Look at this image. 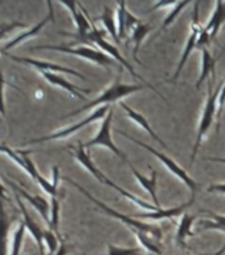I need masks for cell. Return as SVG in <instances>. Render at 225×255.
<instances>
[{"label": "cell", "mask_w": 225, "mask_h": 255, "mask_svg": "<svg viewBox=\"0 0 225 255\" xmlns=\"http://www.w3.org/2000/svg\"><path fill=\"white\" fill-rule=\"evenodd\" d=\"M68 182L73 185L75 189H78L81 193H82L86 198H89L91 202H94L95 206H98L99 209L102 211H105L107 215H110L113 218L118 219L121 222L127 226L133 231V234L135 235V238L139 242V245L145 249V250L150 251L152 254L160 255L162 254V247H160V242H162V237H163V231L162 229L156 225H150V223H145L142 221H138L134 217H129L126 214H122V213H119V211L114 210V209H111L110 206H107L103 202H101L99 199H97L95 197L89 193L86 189H83L81 185L78 183H75L73 179L71 178H65Z\"/></svg>", "instance_id": "1"}, {"label": "cell", "mask_w": 225, "mask_h": 255, "mask_svg": "<svg viewBox=\"0 0 225 255\" xmlns=\"http://www.w3.org/2000/svg\"><path fill=\"white\" fill-rule=\"evenodd\" d=\"M214 83L215 79H210L208 80V84H207L208 96H207L206 105H204V109H203L202 112V117H200V121H199L198 131H196V139H195L194 147H192V154H191V165H194L195 158L198 157L200 146H202L203 139H204L207 133L210 131V129L212 128V125H214L215 119L218 117V101L224 81L215 89V92Z\"/></svg>", "instance_id": "2"}, {"label": "cell", "mask_w": 225, "mask_h": 255, "mask_svg": "<svg viewBox=\"0 0 225 255\" xmlns=\"http://www.w3.org/2000/svg\"><path fill=\"white\" fill-rule=\"evenodd\" d=\"M145 88H149L145 84H138V85H134V84H125L121 81V76L117 77L114 83L111 84L110 87L105 89V91L101 93V95L97 97V99L91 100L89 103H86V105L82 108H79L77 111L71 112L69 115H67L65 117H72V116L79 115L81 112H85L87 109H93L95 107H99V105H109L111 103H117V101H122V99L127 97V96L133 95L135 92L142 91Z\"/></svg>", "instance_id": "3"}, {"label": "cell", "mask_w": 225, "mask_h": 255, "mask_svg": "<svg viewBox=\"0 0 225 255\" xmlns=\"http://www.w3.org/2000/svg\"><path fill=\"white\" fill-rule=\"evenodd\" d=\"M81 41H90V43H94L95 45H98L99 48H101V51L105 52L109 57H111V59L114 60V61H118L119 64H122L123 67L126 68L127 71L130 72V75H133V77L134 79H138L141 83H143L145 85H147V87L150 88L151 91H154L155 93L158 96H160L164 101H166V99L163 97L162 93L156 89V88L154 87V85H151L150 83H147L146 80L143 79V77H141L139 75H137V72L134 71V68L131 67V64H129L126 61V59L123 57L122 55H121V52L118 51V48L115 47V45H113V44L110 43V41H107L106 39H105V33H103L102 31H99L98 28L95 27L94 24H93V28H91V31L89 32V33H86V35L83 36V37H81Z\"/></svg>", "instance_id": "4"}, {"label": "cell", "mask_w": 225, "mask_h": 255, "mask_svg": "<svg viewBox=\"0 0 225 255\" xmlns=\"http://www.w3.org/2000/svg\"><path fill=\"white\" fill-rule=\"evenodd\" d=\"M0 153L5 154L9 159H12L16 165H19L23 170H25L28 174L31 175L32 178L35 179L36 182L39 183L41 189H43L45 193L51 195V197H57L59 195V189H56L53 185H52L51 181H48L47 178H44L43 175L40 174L37 167L35 166V163L32 162V159L29 158V151L27 150H13L7 145L4 143H0Z\"/></svg>", "instance_id": "5"}, {"label": "cell", "mask_w": 225, "mask_h": 255, "mask_svg": "<svg viewBox=\"0 0 225 255\" xmlns=\"http://www.w3.org/2000/svg\"><path fill=\"white\" fill-rule=\"evenodd\" d=\"M41 49H45V51H56L60 52V53L77 56V57H81V59L87 60V61H91V63L105 68L114 65V60L109 57L105 52H102L101 49H95V48L85 47V45L77 48L68 47V45H37V47L31 48V51H41Z\"/></svg>", "instance_id": "6"}, {"label": "cell", "mask_w": 225, "mask_h": 255, "mask_svg": "<svg viewBox=\"0 0 225 255\" xmlns=\"http://www.w3.org/2000/svg\"><path fill=\"white\" fill-rule=\"evenodd\" d=\"M118 133H119V134L125 135L126 138H129V139H130V141H133V142H134V143L139 145V146H142L143 149H146L147 151H150L151 154L155 155V157H156V158H158L159 161H160V162H162L163 165H164V166H166L167 170L171 171V173H172V174H174L175 177H178V178L180 179L182 182H184V185H186V186L188 187V189H190V190L192 191V193H194V194H195V191H196V189H198V183H196V181H194V178H191L190 175L187 174V171L184 170V169H182V167L179 166L178 163L175 162L174 159L170 158V157L164 154V153H160V151L155 150L154 147L150 146V145H147V143L142 142V141H139V139L134 138V137H131V135L127 134L126 131L119 130Z\"/></svg>", "instance_id": "7"}, {"label": "cell", "mask_w": 225, "mask_h": 255, "mask_svg": "<svg viewBox=\"0 0 225 255\" xmlns=\"http://www.w3.org/2000/svg\"><path fill=\"white\" fill-rule=\"evenodd\" d=\"M110 111L111 109L109 105L97 108L95 111H93V113H91V115H89L87 117L82 119L77 124H73V125H71V127L64 128V129H61V130L55 131V133H52V134L44 135V137H40V138L29 139V141L27 142V145H32V143L48 142V141H55V139L67 138V137H69V135H72V134H75V131H78L79 129H82V128H85L86 125H89V124L94 123V121H98V120H103Z\"/></svg>", "instance_id": "8"}, {"label": "cell", "mask_w": 225, "mask_h": 255, "mask_svg": "<svg viewBox=\"0 0 225 255\" xmlns=\"http://www.w3.org/2000/svg\"><path fill=\"white\" fill-rule=\"evenodd\" d=\"M199 7H200V3L199 1H195L194 3V12H192V20H191V27H190V35H188V39H187L186 47H184V51L182 53V57H180V61H179L178 67H176V71H175L174 76L171 77V83H175L176 80L179 79V76L182 73L183 68L186 65V63L190 59L191 53L198 48V40L199 36H200V32L203 31V25L199 21Z\"/></svg>", "instance_id": "9"}, {"label": "cell", "mask_w": 225, "mask_h": 255, "mask_svg": "<svg viewBox=\"0 0 225 255\" xmlns=\"http://www.w3.org/2000/svg\"><path fill=\"white\" fill-rule=\"evenodd\" d=\"M111 121H113V111L109 112L106 117L102 120L99 131L94 135V138H91L89 142L83 143V146H85V149H90V147L95 146L106 147V149H109L110 151H113L118 158L122 159L123 162H126L127 165H130L129 159H127V155L125 154L114 142H113V138H111Z\"/></svg>", "instance_id": "10"}, {"label": "cell", "mask_w": 225, "mask_h": 255, "mask_svg": "<svg viewBox=\"0 0 225 255\" xmlns=\"http://www.w3.org/2000/svg\"><path fill=\"white\" fill-rule=\"evenodd\" d=\"M61 5L65 7L72 15V19L75 21V27H77V33H68V32H61V35L69 36L73 39L79 40L81 37L89 33L93 28V23H90V17L87 16V12L85 11V8L77 1H71V3H64L61 1Z\"/></svg>", "instance_id": "11"}, {"label": "cell", "mask_w": 225, "mask_h": 255, "mask_svg": "<svg viewBox=\"0 0 225 255\" xmlns=\"http://www.w3.org/2000/svg\"><path fill=\"white\" fill-rule=\"evenodd\" d=\"M4 56H7L11 60L16 61L19 64H24V65H29V67L35 68L39 72H52V73H68V75L77 76L79 79L85 80V76H82L79 72L72 69V68H67L60 65V64L51 63V61H44V60H37V59H31V57H17V56L8 55L5 53Z\"/></svg>", "instance_id": "12"}, {"label": "cell", "mask_w": 225, "mask_h": 255, "mask_svg": "<svg viewBox=\"0 0 225 255\" xmlns=\"http://www.w3.org/2000/svg\"><path fill=\"white\" fill-rule=\"evenodd\" d=\"M117 28H118V37L119 40L130 37L133 31L138 27L139 24H142V20L135 17L130 11H127L126 3L119 1L117 7Z\"/></svg>", "instance_id": "13"}, {"label": "cell", "mask_w": 225, "mask_h": 255, "mask_svg": "<svg viewBox=\"0 0 225 255\" xmlns=\"http://www.w3.org/2000/svg\"><path fill=\"white\" fill-rule=\"evenodd\" d=\"M3 178L4 181H5V183L9 185V186L15 190L16 194L20 195V198L27 199L28 202L35 207V210L43 217L44 221H45L48 226H49V223H51V206H49V203H48L47 199L43 198V197H40V195H31L29 193H27V190H24V189H21L20 186H17L16 183H13L12 181L7 179L5 177H3Z\"/></svg>", "instance_id": "14"}, {"label": "cell", "mask_w": 225, "mask_h": 255, "mask_svg": "<svg viewBox=\"0 0 225 255\" xmlns=\"http://www.w3.org/2000/svg\"><path fill=\"white\" fill-rule=\"evenodd\" d=\"M47 5L49 7V15L47 16V17H44L41 21H40L39 24H36V25H33V27L31 28V29H28V31L23 32V33H20L19 36H16L15 39L9 40L5 45H4L1 49H0V52H1V55H5V52L9 51V49H12V48H16L17 45H20L21 43H24V41H27V40L32 39V37H35V36H37L40 33V31L43 29L44 27H45V24L49 21V20H55V17H53V11H52V3H49V1H47Z\"/></svg>", "instance_id": "15"}, {"label": "cell", "mask_w": 225, "mask_h": 255, "mask_svg": "<svg viewBox=\"0 0 225 255\" xmlns=\"http://www.w3.org/2000/svg\"><path fill=\"white\" fill-rule=\"evenodd\" d=\"M44 79L47 80L48 83L53 85V87H59L64 91H67L68 93H71L73 97H77L79 100H83L86 101V97L83 95H89L90 93V89H83L81 87H77V85H73L72 83H69L68 80H65L64 77H61L60 75H56V73H52V72H40Z\"/></svg>", "instance_id": "16"}, {"label": "cell", "mask_w": 225, "mask_h": 255, "mask_svg": "<svg viewBox=\"0 0 225 255\" xmlns=\"http://www.w3.org/2000/svg\"><path fill=\"white\" fill-rule=\"evenodd\" d=\"M71 149L72 154L75 155V158L77 159V161H78V162L81 163V165H82V166L85 167V169H86L98 182L105 185V181H106L107 177L103 174L102 171L97 167V165L93 162V159L90 158V155H89V153H87L85 146H83V143L79 142L77 146H71Z\"/></svg>", "instance_id": "17"}, {"label": "cell", "mask_w": 225, "mask_h": 255, "mask_svg": "<svg viewBox=\"0 0 225 255\" xmlns=\"http://www.w3.org/2000/svg\"><path fill=\"white\" fill-rule=\"evenodd\" d=\"M16 194V193H15ZM16 202H17V206L20 207V210H21V214H23V223L25 225V229H28V231L31 233L32 238L35 239L36 243H37V247H39V254H45V250H44V230L40 229V226L37 223L32 219V217L28 214L27 207L23 203L21 198H20V195L16 194Z\"/></svg>", "instance_id": "18"}, {"label": "cell", "mask_w": 225, "mask_h": 255, "mask_svg": "<svg viewBox=\"0 0 225 255\" xmlns=\"http://www.w3.org/2000/svg\"><path fill=\"white\" fill-rule=\"evenodd\" d=\"M119 105H121V108H122L123 111L126 112L127 116H129V119H130L131 121H134V123L137 124L139 128H142L143 130L146 131L147 134H150L151 138H154V141H156L159 145H162L164 149H167V143L164 142V141H163V139L160 138V137H159V135L156 134L154 130H152V128H151V125L146 120V117H143L141 113L135 112L134 109H131V108L129 107L126 103H125V101H119Z\"/></svg>", "instance_id": "19"}, {"label": "cell", "mask_w": 225, "mask_h": 255, "mask_svg": "<svg viewBox=\"0 0 225 255\" xmlns=\"http://www.w3.org/2000/svg\"><path fill=\"white\" fill-rule=\"evenodd\" d=\"M225 23V1H220L218 0L216 3H215V9L212 12V15H211L210 20H208V23L204 27L206 32L210 36V39H216V36H218L219 31H220V28H222L223 24Z\"/></svg>", "instance_id": "20"}, {"label": "cell", "mask_w": 225, "mask_h": 255, "mask_svg": "<svg viewBox=\"0 0 225 255\" xmlns=\"http://www.w3.org/2000/svg\"><path fill=\"white\" fill-rule=\"evenodd\" d=\"M131 169V171H133V174H134L135 179L138 181L141 185H142V187L145 189V190L149 193V194L151 195V198H152V202H154V205L156 207H160V203H159V199H158V194H156V177H158V173H156V170H154V169H151L152 170V173H151V177H146V175L141 174L137 169H135L133 165H129Z\"/></svg>", "instance_id": "21"}, {"label": "cell", "mask_w": 225, "mask_h": 255, "mask_svg": "<svg viewBox=\"0 0 225 255\" xmlns=\"http://www.w3.org/2000/svg\"><path fill=\"white\" fill-rule=\"evenodd\" d=\"M202 51V68H200V75L196 81V88L202 87V84L206 80L215 79V72H216V59L211 55L208 48H203Z\"/></svg>", "instance_id": "22"}, {"label": "cell", "mask_w": 225, "mask_h": 255, "mask_svg": "<svg viewBox=\"0 0 225 255\" xmlns=\"http://www.w3.org/2000/svg\"><path fill=\"white\" fill-rule=\"evenodd\" d=\"M194 203V195L192 198L188 201V202L183 203L178 207H172V209H160L159 211H154V213H139V214H135L134 218H146V219H167V218H174L176 215H182V213H184L187 207L191 206Z\"/></svg>", "instance_id": "23"}, {"label": "cell", "mask_w": 225, "mask_h": 255, "mask_svg": "<svg viewBox=\"0 0 225 255\" xmlns=\"http://www.w3.org/2000/svg\"><path fill=\"white\" fill-rule=\"evenodd\" d=\"M105 185H107V186H110V187H113V189H115V190L118 191L119 194L123 195L125 198L129 199L130 202L134 203L135 206L141 207V209H143V210H147V211H150V213H154V211H159V210H160V209H162V207H156V206H155V205H151L150 202H147V201H145V199L139 198L138 195L133 194V193H130V191L125 190L123 187L118 186L117 183L113 182V181H111L110 178L106 179V182H105Z\"/></svg>", "instance_id": "24"}, {"label": "cell", "mask_w": 225, "mask_h": 255, "mask_svg": "<svg viewBox=\"0 0 225 255\" xmlns=\"http://www.w3.org/2000/svg\"><path fill=\"white\" fill-rule=\"evenodd\" d=\"M195 222L194 215L188 213H183L180 222H179L178 231H176V242L180 246H186V239L188 237H194L195 233L192 231V225Z\"/></svg>", "instance_id": "25"}, {"label": "cell", "mask_w": 225, "mask_h": 255, "mask_svg": "<svg viewBox=\"0 0 225 255\" xmlns=\"http://www.w3.org/2000/svg\"><path fill=\"white\" fill-rule=\"evenodd\" d=\"M9 219L4 209L3 201L0 199V255H7L8 253V234H9Z\"/></svg>", "instance_id": "26"}, {"label": "cell", "mask_w": 225, "mask_h": 255, "mask_svg": "<svg viewBox=\"0 0 225 255\" xmlns=\"http://www.w3.org/2000/svg\"><path fill=\"white\" fill-rule=\"evenodd\" d=\"M99 20L102 21L105 29L109 32V35L113 37V40H114L115 43H119L121 40H119V37H118L117 17L114 16V12H113V9H111L110 7L105 5V7H103V13H102V16L99 17Z\"/></svg>", "instance_id": "27"}, {"label": "cell", "mask_w": 225, "mask_h": 255, "mask_svg": "<svg viewBox=\"0 0 225 255\" xmlns=\"http://www.w3.org/2000/svg\"><path fill=\"white\" fill-rule=\"evenodd\" d=\"M151 29H152V27H151V25L142 23V24H139L138 27L135 28L130 36L131 43H133V45H134V48H133V57H134L135 61L139 64H141V61H139V59H138L139 47H141V44H142V41L145 40V37H146L147 33H149Z\"/></svg>", "instance_id": "28"}, {"label": "cell", "mask_w": 225, "mask_h": 255, "mask_svg": "<svg viewBox=\"0 0 225 255\" xmlns=\"http://www.w3.org/2000/svg\"><path fill=\"white\" fill-rule=\"evenodd\" d=\"M210 215L211 219H202L200 221V229L203 230H220L225 233V217L216 214L214 211H206Z\"/></svg>", "instance_id": "29"}, {"label": "cell", "mask_w": 225, "mask_h": 255, "mask_svg": "<svg viewBox=\"0 0 225 255\" xmlns=\"http://www.w3.org/2000/svg\"><path fill=\"white\" fill-rule=\"evenodd\" d=\"M60 201L57 197H51V223H49V229L55 233L60 239Z\"/></svg>", "instance_id": "30"}, {"label": "cell", "mask_w": 225, "mask_h": 255, "mask_svg": "<svg viewBox=\"0 0 225 255\" xmlns=\"http://www.w3.org/2000/svg\"><path fill=\"white\" fill-rule=\"evenodd\" d=\"M44 246L47 247L48 250V255H56L57 254V251L60 249L59 241L61 239L57 237V235L51 230V229H48V230H44Z\"/></svg>", "instance_id": "31"}, {"label": "cell", "mask_w": 225, "mask_h": 255, "mask_svg": "<svg viewBox=\"0 0 225 255\" xmlns=\"http://www.w3.org/2000/svg\"><path fill=\"white\" fill-rule=\"evenodd\" d=\"M191 1H176V4H175L174 7H172V9H171V12H168L166 16V19H164V21H163L162 27H160V29L162 31H164L168 25H171V24L174 23L175 19L178 17L179 15H180V12L184 9V8L187 7V5H190Z\"/></svg>", "instance_id": "32"}, {"label": "cell", "mask_w": 225, "mask_h": 255, "mask_svg": "<svg viewBox=\"0 0 225 255\" xmlns=\"http://www.w3.org/2000/svg\"><path fill=\"white\" fill-rule=\"evenodd\" d=\"M106 255H143V251L139 247H118L113 243H107V254Z\"/></svg>", "instance_id": "33"}, {"label": "cell", "mask_w": 225, "mask_h": 255, "mask_svg": "<svg viewBox=\"0 0 225 255\" xmlns=\"http://www.w3.org/2000/svg\"><path fill=\"white\" fill-rule=\"evenodd\" d=\"M25 225L23 222L20 223L19 227L15 230L13 238H12V250L11 255H20V250H21V243H23L24 233H25Z\"/></svg>", "instance_id": "34"}, {"label": "cell", "mask_w": 225, "mask_h": 255, "mask_svg": "<svg viewBox=\"0 0 225 255\" xmlns=\"http://www.w3.org/2000/svg\"><path fill=\"white\" fill-rule=\"evenodd\" d=\"M225 107V81L223 83L222 92H220V96H219V101H218V123H216V131H220V127H222V116L223 111H224Z\"/></svg>", "instance_id": "35"}, {"label": "cell", "mask_w": 225, "mask_h": 255, "mask_svg": "<svg viewBox=\"0 0 225 255\" xmlns=\"http://www.w3.org/2000/svg\"><path fill=\"white\" fill-rule=\"evenodd\" d=\"M27 25L23 23H19V21H13V23H5L4 24V27L0 29V40L4 39L5 36H7V33H9V32H12L13 29H16V28H25Z\"/></svg>", "instance_id": "36"}, {"label": "cell", "mask_w": 225, "mask_h": 255, "mask_svg": "<svg viewBox=\"0 0 225 255\" xmlns=\"http://www.w3.org/2000/svg\"><path fill=\"white\" fill-rule=\"evenodd\" d=\"M4 85H5V80H4L3 73L0 72V115L5 117V104H4Z\"/></svg>", "instance_id": "37"}, {"label": "cell", "mask_w": 225, "mask_h": 255, "mask_svg": "<svg viewBox=\"0 0 225 255\" xmlns=\"http://www.w3.org/2000/svg\"><path fill=\"white\" fill-rule=\"evenodd\" d=\"M208 193H219V194H225V183H215V185H211L208 189H207Z\"/></svg>", "instance_id": "38"}, {"label": "cell", "mask_w": 225, "mask_h": 255, "mask_svg": "<svg viewBox=\"0 0 225 255\" xmlns=\"http://www.w3.org/2000/svg\"><path fill=\"white\" fill-rule=\"evenodd\" d=\"M52 185L59 189V182H60V170L57 166L52 167V179H51Z\"/></svg>", "instance_id": "39"}, {"label": "cell", "mask_w": 225, "mask_h": 255, "mask_svg": "<svg viewBox=\"0 0 225 255\" xmlns=\"http://www.w3.org/2000/svg\"><path fill=\"white\" fill-rule=\"evenodd\" d=\"M5 191H7L5 190V187H4L3 185L0 183V199H1L3 202H11V199L8 198V195Z\"/></svg>", "instance_id": "40"}, {"label": "cell", "mask_w": 225, "mask_h": 255, "mask_svg": "<svg viewBox=\"0 0 225 255\" xmlns=\"http://www.w3.org/2000/svg\"><path fill=\"white\" fill-rule=\"evenodd\" d=\"M206 161H211V162H220L225 163V158H219V157H206Z\"/></svg>", "instance_id": "41"}, {"label": "cell", "mask_w": 225, "mask_h": 255, "mask_svg": "<svg viewBox=\"0 0 225 255\" xmlns=\"http://www.w3.org/2000/svg\"><path fill=\"white\" fill-rule=\"evenodd\" d=\"M56 255H67V247H65V245H61L59 249V251H57V254Z\"/></svg>", "instance_id": "42"}, {"label": "cell", "mask_w": 225, "mask_h": 255, "mask_svg": "<svg viewBox=\"0 0 225 255\" xmlns=\"http://www.w3.org/2000/svg\"><path fill=\"white\" fill-rule=\"evenodd\" d=\"M225 253V246L224 247H222V249H220V250L218 251V253H215L214 255H223Z\"/></svg>", "instance_id": "43"}, {"label": "cell", "mask_w": 225, "mask_h": 255, "mask_svg": "<svg viewBox=\"0 0 225 255\" xmlns=\"http://www.w3.org/2000/svg\"><path fill=\"white\" fill-rule=\"evenodd\" d=\"M4 24H5V23H0V29H1V28L4 27Z\"/></svg>", "instance_id": "44"}, {"label": "cell", "mask_w": 225, "mask_h": 255, "mask_svg": "<svg viewBox=\"0 0 225 255\" xmlns=\"http://www.w3.org/2000/svg\"><path fill=\"white\" fill-rule=\"evenodd\" d=\"M200 255H211V254H200Z\"/></svg>", "instance_id": "45"}, {"label": "cell", "mask_w": 225, "mask_h": 255, "mask_svg": "<svg viewBox=\"0 0 225 255\" xmlns=\"http://www.w3.org/2000/svg\"><path fill=\"white\" fill-rule=\"evenodd\" d=\"M224 49H225V45H224V48H223V52H224Z\"/></svg>", "instance_id": "46"}]
</instances>
